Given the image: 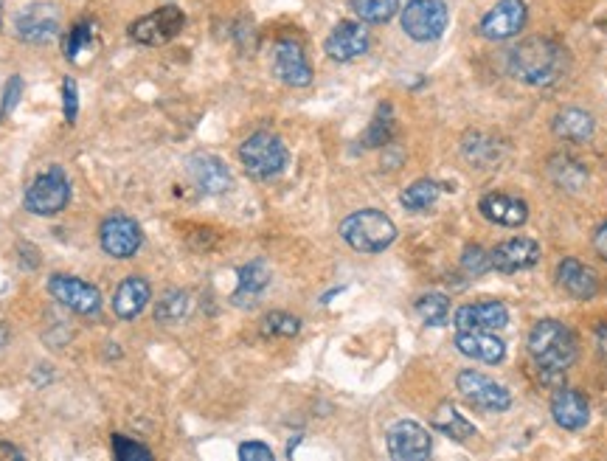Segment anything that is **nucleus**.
Segmentation results:
<instances>
[{"label": "nucleus", "mask_w": 607, "mask_h": 461, "mask_svg": "<svg viewBox=\"0 0 607 461\" xmlns=\"http://www.w3.org/2000/svg\"><path fill=\"white\" fill-rule=\"evenodd\" d=\"M189 313V296L183 290H169L166 296L158 298V307H155V315L163 324H175V321H183Z\"/></svg>", "instance_id": "473e14b6"}, {"label": "nucleus", "mask_w": 607, "mask_h": 461, "mask_svg": "<svg viewBox=\"0 0 607 461\" xmlns=\"http://www.w3.org/2000/svg\"><path fill=\"white\" fill-rule=\"evenodd\" d=\"M456 349L461 355L481 360V363H501L506 357V343L492 332H459Z\"/></svg>", "instance_id": "5701e85b"}, {"label": "nucleus", "mask_w": 607, "mask_h": 461, "mask_svg": "<svg viewBox=\"0 0 607 461\" xmlns=\"http://www.w3.org/2000/svg\"><path fill=\"white\" fill-rule=\"evenodd\" d=\"M461 268L467 270L470 276H484L487 270H492L489 253L481 245H467V251L461 256Z\"/></svg>", "instance_id": "c9c22d12"}, {"label": "nucleus", "mask_w": 607, "mask_h": 461, "mask_svg": "<svg viewBox=\"0 0 607 461\" xmlns=\"http://www.w3.org/2000/svg\"><path fill=\"white\" fill-rule=\"evenodd\" d=\"M551 417L565 431H582L591 419V405L577 388H557L551 397Z\"/></svg>", "instance_id": "a211bd4d"}, {"label": "nucleus", "mask_w": 607, "mask_h": 461, "mask_svg": "<svg viewBox=\"0 0 607 461\" xmlns=\"http://www.w3.org/2000/svg\"><path fill=\"white\" fill-rule=\"evenodd\" d=\"M186 26V15L180 6H161L158 12L135 20L130 26V40L138 45H166L175 40Z\"/></svg>", "instance_id": "6e6552de"}, {"label": "nucleus", "mask_w": 607, "mask_h": 461, "mask_svg": "<svg viewBox=\"0 0 607 461\" xmlns=\"http://www.w3.org/2000/svg\"><path fill=\"white\" fill-rule=\"evenodd\" d=\"M593 130H596V121L591 113L579 110V107H565L554 116V133L563 141H574V144H585L591 141Z\"/></svg>", "instance_id": "393cba45"}, {"label": "nucleus", "mask_w": 607, "mask_h": 461, "mask_svg": "<svg viewBox=\"0 0 607 461\" xmlns=\"http://www.w3.org/2000/svg\"><path fill=\"white\" fill-rule=\"evenodd\" d=\"M596 341H599V349H602V355L607 357V324L596 329Z\"/></svg>", "instance_id": "37998d69"}, {"label": "nucleus", "mask_w": 607, "mask_h": 461, "mask_svg": "<svg viewBox=\"0 0 607 461\" xmlns=\"http://www.w3.org/2000/svg\"><path fill=\"white\" fill-rule=\"evenodd\" d=\"M509 71L526 85L546 88V85H554L557 79H563L568 71V51L551 37H529L512 48Z\"/></svg>", "instance_id": "f257e3e1"}, {"label": "nucleus", "mask_w": 607, "mask_h": 461, "mask_svg": "<svg viewBox=\"0 0 607 461\" xmlns=\"http://www.w3.org/2000/svg\"><path fill=\"white\" fill-rule=\"evenodd\" d=\"M102 251L113 259H130L138 253V248L144 245V231L141 225L135 223L133 217H124V214H113L102 223Z\"/></svg>", "instance_id": "9b49d317"}, {"label": "nucleus", "mask_w": 607, "mask_h": 461, "mask_svg": "<svg viewBox=\"0 0 607 461\" xmlns=\"http://www.w3.org/2000/svg\"><path fill=\"white\" fill-rule=\"evenodd\" d=\"M548 175H551V180H554L560 189H568V192H579V189L585 186V180H588V172H585L577 161L563 158V155L551 158V164H548Z\"/></svg>", "instance_id": "bb28decb"}, {"label": "nucleus", "mask_w": 607, "mask_h": 461, "mask_svg": "<svg viewBox=\"0 0 607 461\" xmlns=\"http://www.w3.org/2000/svg\"><path fill=\"white\" fill-rule=\"evenodd\" d=\"M239 161L245 172L256 180H270L282 175L287 169V147L282 138L273 133H253L242 147H239Z\"/></svg>", "instance_id": "20e7f679"}, {"label": "nucleus", "mask_w": 607, "mask_h": 461, "mask_svg": "<svg viewBox=\"0 0 607 461\" xmlns=\"http://www.w3.org/2000/svg\"><path fill=\"white\" fill-rule=\"evenodd\" d=\"M186 169H189V178L197 183L200 192L223 194L231 189V172H228V166H225L220 158L208 155V152L192 155Z\"/></svg>", "instance_id": "6ab92c4d"}, {"label": "nucleus", "mask_w": 607, "mask_h": 461, "mask_svg": "<svg viewBox=\"0 0 607 461\" xmlns=\"http://www.w3.org/2000/svg\"><path fill=\"white\" fill-rule=\"evenodd\" d=\"M391 138H394V110H391V105H380L374 119H371L369 130L363 133V147H385V144H391Z\"/></svg>", "instance_id": "cd10ccee"}, {"label": "nucleus", "mask_w": 607, "mask_h": 461, "mask_svg": "<svg viewBox=\"0 0 607 461\" xmlns=\"http://www.w3.org/2000/svg\"><path fill=\"white\" fill-rule=\"evenodd\" d=\"M439 194H442V186L436 180H416L400 194V203L408 211H425L439 200Z\"/></svg>", "instance_id": "c85d7f7f"}, {"label": "nucleus", "mask_w": 607, "mask_h": 461, "mask_svg": "<svg viewBox=\"0 0 607 461\" xmlns=\"http://www.w3.org/2000/svg\"><path fill=\"white\" fill-rule=\"evenodd\" d=\"M273 68L284 85H290V88H307L312 82V65L296 40H279L276 43Z\"/></svg>", "instance_id": "2eb2a0df"}, {"label": "nucleus", "mask_w": 607, "mask_h": 461, "mask_svg": "<svg viewBox=\"0 0 607 461\" xmlns=\"http://www.w3.org/2000/svg\"><path fill=\"white\" fill-rule=\"evenodd\" d=\"M90 23H76L71 34H68V60H76L79 57V51H85V45L90 43Z\"/></svg>", "instance_id": "4c0bfd02"}, {"label": "nucleus", "mask_w": 607, "mask_h": 461, "mask_svg": "<svg viewBox=\"0 0 607 461\" xmlns=\"http://www.w3.org/2000/svg\"><path fill=\"white\" fill-rule=\"evenodd\" d=\"M341 237L357 253H383L397 239V225L383 211L363 209L343 220Z\"/></svg>", "instance_id": "7ed1b4c3"}, {"label": "nucleus", "mask_w": 607, "mask_h": 461, "mask_svg": "<svg viewBox=\"0 0 607 461\" xmlns=\"http://www.w3.org/2000/svg\"><path fill=\"white\" fill-rule=\"evenodd\" d=\"M301 329V318L290 313H267L262 321V335L265 338H293Z\"/></svg>", "instance_id": "72a5a7b5"}, {"label": "nucleus", "mask_w": 607, "mask_h": 461, "mask_svg": "<svg viewBox=\"0 0 607 461\" xmlns=\"http://www.w3.org/2000/svg\"><path fill=\"white\" fill-rule=\"evenodd\" d=\"M416 313L428 327H442L450 315V301H447L445 293H425L416 301Z\"/></svg>", "instance_id": "7c9ffc66"}, {"label": "nucleus", "mask_w": 607, "mask_h": 461, "mask_svg": "<svg viewBox=\"0 0 607 461\" xmlns=\"http://www.w3.org/2000/svg\"><path fill=\"white\" fill-rule=\"evenodd\" d=\"M267 284H270V270H267L262 259H253L239 270V284L231 298H234L237 307H253L259 301V296L265 293Z\"/></svg>", "instance_id": "b1692460"}, {"label": "nucleus", "mask_w": 607, "mask_h": 461, "mask_svg": "<svg viewBox=\"0 0 607 461\" xmlns=\"http://www.w3.org/2000/svg\"><path fill=\"white\" fill-rule=\"evenodd\" d=\"M352 9L363 23H388L400 12V0H352Z\"/></svg>", "instance_id": "c756f323"}, {"label": "nucleus", "mask_w": 607, "mask_h": 461, "mask_svg": "<svg viewBox=\"0 0 607 461\" xmlns=\"http://www.w3.org/2000/svg\"><path fill=\"white\" fill-rule=\"evenodd\" d=\"M464 155L473 166H492L498 161V141L484 135H467L464 138Z\"/></svg>", "instance_id": "2f4dec72"}, {"label": "nucleus", "mask_w": 607, "mask_h": 461, "mask_svg": "<svg viewBox=\"0 0 607 461\" xmlns=\"http://www.w3.org/2000/svg\"><path fill=\"white\" fill-rule=\"evenodd\" d=\"M557 284L565 296L577 298V301H591L599 293V276L579 259H563L557 265Z\"/></svg>", "instance_id": "412c9836"}, {"label": "nucleus", "mask_w": 607, "mask_h": 461, "mask_svg": "<svg viewBox=\"0 0 607 461\" xmlns=\"http://www.w3.org/2000/svg\"><path fill=\"white\" fill-rule=\"evenodd\" d=\"M402 31L416 43H433L447 29L445 0H408L402 6Z\"/></svg>", "instance_id": "423d86ee"}, {"label": "nucleus", "mask_w": 607, "mask_h": 461, "mask_svg": "<svg viewBox=\"0 0 607 461\" xmlns=\"http://www.w3.org/2000/svg\"><path fill=\"white\" fill-rule=\"evenodd\" d=\"M20 93H23V82L12 76L9 82H6V90H3V105H0V121L9 119V113L15 110L17 102H20Z\"/></svg>", "instance_id": "58836bf2"}, {"label": "nucleus", "mask_w": 607, "mask_h": 461, "mask_svg": "<svg viewBox=\"0 0 607 461\" xmlns=\"http://www.w3.org/2000/svg\"><path fill=\"white\" fill-rule=\"evenodd\" d=\"M481 214L487 217L489 223L504 225V228H520V225L529 220V206L520 200V197H512V194L504 192H492L481 197L478 203Z\"/></svg>", "instance_id": "aec40b11"}, {"label": "nucleus", "mask_w": 607, "mask_h": 461, "mask_svg": "<svg viewBox=\"0 0 607 461\" xmlns=\"http://www.w3.org/2000/svg\"><path fill=\"white\" fill-rule=\"evenodd\" d=\"M48 293L60 301L62 307L74 310L79 315H93L102 307V293L85 279H76L68 273H57L48 279Z\"/></svg>", "instance_id": "9d476101"}, {"label": "nucleus", "mask_w": 607, "mask_h": 461, "mask_svg": "<svg viewBox=\"0 0 607 461\" xmlns=\"http://www.w3.org/2000/svg\"><path fill=\"white\" fill-rule=\"evenodd\" d=\"M239 461H276V456L265 442H242L239 445Z\"/></svg>", "instance_id": "ea45409f"}, {"label": "nucleus", "mask_w": 607, "mask_h": 461, "mask_svg": "<svg viewBox=\"0 0 607 461\" xmlns=\"http://www.w3.org/2000/svg\"><path fill=\"white\" fill-rule=\"evenodd\" d=\"M526 26V3L523 0H498L487 15L481 17L478 31L487 40H509Z\"/></svg>", "instance_id": "ddd939ff"}, {"label": "nucleus", "mask_w": 607, "mask_h": 461, "mask_svg": "<svg viewBox=\"0 0 607 461\" xmlns=\"http://www.w3.org/2000/svg\"><path fill=\"white\" fill-rule=\"evenodd\" d=\"M593 248H596V253L607 262V220L599 225V231L593 234Z\"/></svg>", "instance_id": "a19ab883"}, {"label": "nucleus", "mask_w": 607, "mask_h": 461, "mask_svg": "<svg viewBox=\"0 0 607 461\" xmlns=\"http://www.w3.org/2000/svg\"><path fill=\"white\" fill-rule=\"evenodd\" d=\"M529 355L546 380H560V374L577 363V338L560 321L543 318L529 332Z\"/></svg>", "instance_id": "f03ea898"}, {"label": "nucleus", "mask_w": 607, "mask_h": 461, "mask_svg": "<svg viewBox=\"0 0 607 461\" xmlns=\"http://www.w3.org/2000/svg\"><path fill=\"white\" fill-rule=\"evenodd\" d=\"M489 262H492V270H498V273H520L540 262V245L529 237L506 239L489 253Z\"/></svg>", "instance_id": "f3484780"}, {"label": "nucleus", "mask_w": 607, "mask_h": 461, "mask_svg": "<svg viewBox=\"0 0 607 461\" xmlns=\"http://www.w3.org/2000/svg\"><path fill=\"white\" fill-rule=\"evenodd\" d=\"M149 298H152V287L144 276H130L119 284L116 298H113V310L121 321H133L147 310Z\"/></svg>", "instance_id": "4be33fe9"}, {"label": "nucleus", "mask_w": 607, "mask_h": 461, "mask_svg": "<svg viewBox=\"0 0 607 461\" xmlns=\"http://www.w3.org/2000/svg\"><path fill=\"white\" fill-rule=\"evenodd\" d=\"M430 428H433V431L445 433L447 439H456V442H464V439L475 436L473 422L461 417V411H456L450 402H442V405L436 408V414H433V419H430Z\"/></svg>", "instance_id": "a878e982"}, {"label": "nucleus", "mask_w": 607, "mask_h": 461, "mask_svg": "<svg viewBox=\"0 0 607 461\" xmlns=\"http://www.w3.org/2000/svg\"><path fill=\"white\" fill-rule=\"evenodd\" d=\"M0 461H26L20 447H15L12 442H0Z\"/></svg>", "instance_id": "79ce46f5"}, {"label": "nucleus", "mask_w": 607, "mask_h": 461, "mask_svg": "<svg viewBox=\"0 0 607 461\" xmlns=\"http://www.w3.org/2000/svg\"><path fill=\"white\" fill-rule=\"evenodd\" d=\"M369 43V29H366L363 23L343 20V23H338V26L332 29V34L326 37L324 51L335 62H352L369 51Z\"/></svg>", "instance_id": "4468645a"}, {"label": "nucleus", "mask_w": 607, "mask_h": 461, "mask_svg": "<svg viewBox=\"0 0 607 461\" xmlns=\"http://www.w3.org/2000/svg\"><path fill=\"white\" fill-rule=\"evenodd\" d=\"M71 200V183H68V175L62 172L60 166H51L45 169L43 175L31 180V186L26 189V209L37 217H54L60 214Z\"/></svg>", "instance_id": "39448f33"}, {"label": "nucleus", "mask_w": 607, "mask_h": 461, "mask_svg": "<svg viewBox=\"0 0 607 461\" xmlns=\"http://www.w3.org/2000/svg\"><path fill=\"white\" fill-rule=\"evenodd\" d=\"M113 459L116 461H155L152 459V450H149V447H144L141 442H135V439L121 436V433L113 436Z\"/></svg>", "instance_id": "f704fd0d"}, {"label": "nucleus", "mask_w": 607, "mask_h": 461, "mask_svg": "<svg viewBox=\"0 0 607 461\" xmlns=\"http://www.w3.org/2000/svg\"><path fill=\"white\" fill-rule=\"evenodd\" d=\"M15 29L26 43H51L60 34V12L51 3H31L17 15Z\"/></svg>", "instance_id": "f8f14e48"}, {"label": "nucleus", "mask_w": 607, "mask_h": 461, "mask_svg": "<svg viewBox=\"0 0 607 461\" xmlns=\"http://www.w3.org/2000/svg\"><path fill=\"white\" fill-rule=\"evenodd\" d=\"M62 113H65L68 124H74L76 116H79V88H76L74 79L62 82Z\"/></svg>", "instance_id": "e433bc0d"}, {"label": "nucleus", "mask_w": 607, "mask_h": 461, "mask_svg": "<svg viewBox=\"0 0 607 461\" xmlns=\"http://www.w3.org/2000/svg\"><path fill=\"white\" fill-rule=\"evenodd\" d=\"M453 324L459 332H492V329H504L509 324V310L501 301L464 304L456 310Z\"/></svg>", "instance_id": "dca6fc26"}, {"label": "nucleus", "mask_w": 607, "mask_h": 461, "mask_svg": "<svg viewBox=\"0 0 607 461\" xmlns=\"http://www.w3.org/2000/svg\"><path fill=\"white\" fill-rule=\"evenodd\" d=\"M0 23H3V0H0Z\"/></svg>", "instance_id": "c03bdc74"}, {"label": "nucleus", "mask_w": 607, "mask_h": 461, "mask_svg": "<svg viewBox=\"0 0 607 461\" xmlns=\"http://www.w3.org/2000/svg\"><path fill=\"white\" fill-rule=\"evenodd\" d=\"M456 388H459L464 400L475 405V408H481V411H487V414H504L512 405L509 388H504L498 380H492V377L481 372H470V369L461 372L456 377Z\"/></svg>", "instance_id": "0eeeda50"}, {"label": "nucleus", "mask_w": 607, "mask_h": 461, "mask_svg": "<svg viewBox=\"0 0 607 461\" xmlns=\"http://www.w3.org/2000/svg\"><path fill=\"white\" fill-rule=\"evenodd\" d=\"M385 445H388V456L394 461H428L430 450H433L430 433L414 419L394 422L385 433Z\"/></svg>", "instance_id": "1a4fd4ad"}]
</instances>
